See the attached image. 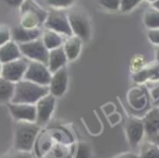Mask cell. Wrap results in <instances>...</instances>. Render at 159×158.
Returning <instances> with one entry per match:
<instances>
[{
  "mask_svg": "<svg viewBox=\"0 0 159 158\" xmlns=\"http://www.w3.org/2000/svg\"><path fill=\"white\" fill-rule=\"evenodd\" d=\"M143 22L148 30L159 29V10L152 7L147 9L144 13Z\"/></svg>",
  "mask_w": 159,
  "mask_h": 158,
  "instance_id": "cell-20",
  "label": "cell"
},
{
  "mask_svg": "<svg viewBox=\"0 0 159 158\" xmlns=\"http://www.w3.org/2000/svg\"><path fill=\"white\" fill-rule=\"evenodd\" d=\"M142 0H121L120 2V11L129 12L132 9H134Z\"/></svg>",
  "mask_w": 159,
  "mask_h": 158,
  "instance_id": "cell-27",
  "label": "cell"
},
{
  "mask_svg": "<svg viewBox=\"0 0 159 158\" xmlns=\"http://www.w3.org/2000/svg\"><path fill=\"white\" fill-rule=\"evenodd\" d=\"M16 84L0 77V101H10L13 97Z\"/></svg>",
  "mask_w": 159,
  "mask_h": 158,
  "instance_id": "cell-21",
  "label": "cell"
},
{
  "mask_svg": "<svg viewBox=\"0 0 159 158\" xmlns=\"http://www.w3.org/2000/svg\"><path fill=\"white\" fill-rule=\"evenodd\" d=\"M51 72L49 71L47 64L38 61L30 60L27 70L25 72L24 79L26 81H31L33 83L39 84L43 86H48L51 80Z\"/></svg>",
  "mask_w": 159,
  "mask_h": 158,
  "instance_id": "cell-8",
  "label": "cell"
},
{
  "mask_svg": "<svg viewBox=\"0 0 159 158\" xmlns=\"http://www.w3.org/2000/svg\"><path fill=\"white\" fill-rule=\"evenodd\" d=\"M10 114L18 121L36 122V106L31 104H8Z\"/></svg>",
  "mask_w": 159,
  "mask_h": 158,
  "instance_id": "cell-11",
  "label": "cell"
},
{
  "mask_svg": "<svg viewBox=\"0 0 159 158\" xmlns=\"http://www.w3.org/2000/svg\"><path fill=\"white\" fill-rule=\"evenodd\" d=\"M10 40H12L11 30L7 25L0 24V47L9 43Z\"/></svg>",
  "mask_w": 159,
  "mask_h": 158,
  "instance_id": "cell-26",
  "label": "cell"
},
{
  "mask_svg": "<svg viewBox=\"0 0 159 158\" xmlns=\"http://www.w3.org/2000/svg\"><path fill=\"white\" fill-rule=\"evenodd\" d=\"M150 142L155 143V144H157V145H158V146H159V132L156 134V135L154 136V137L150 138Z\"/></svg>",
  "mask_w": 159,
  "mask_h": 158,
  "instance_id": "cell-34",
  "label": "cell"
},
{
  "mask_svg": "<svg viewBox=\"0 0 159 158\" xmlns=\"http://www.w3.org/2000/svg\"><path fill=\"white\" fill-rule=\"evenodd\" d=\"M82 45L83 40L80 37L75 35H72L70 37H66V40L63 42V47L64 53L66 55L68 60H75L80 56V53L82 50Z\"/></svg>",
  "mask_w": 159,
  "mask_h": 158,
  "instance_id": "cell-18",
  "label": "cell"
},
{
  "mask_svg": "<svg viewBox=\"0 0 159 158\" xmlns=\"http://www.w3.org/2000/svg\"><path fill=\"white\" fill-rule=\"evenodd\" d=\"M147 37L150 40V43L156 46H159V29L155 30H148Z\"/></svg>",
  "mask_w": 159,
  "mask_h": 158,
  "instance_id": "cell-31",
  "label": "cell"
},
{
  "mask_svg": "<svg viewBox=\"0 0 159 158\" xmlns=\"http://www.w3.org/2000/svg\"><path fill=\"white\" fill-rule=\"evenodd\" d=\"M92 147L87 142H80L77 144L75 158H91Z\"/></svg>",
  "mask_w": 159,
  "mask_h": 158,
  "instance_id": "cell-23",
  "label": "cell"
},
{
  "mask_svg": "<svg viewBox=\"0 0 159 158\" xmlns=\"http://www.w3.org/2000/svg\"><path fill=\"white\" fill-rule=\"evenodd\" d=\"M112 158H139V154L132 153V151H126V153L119 154V155L115 156Z\"/></svg>",
  "mask_w": 159,
  "mask_h": 158,
  "instance_id": "cell-32",
  "label": "cell"
},
{
  "mask_svg": "<svg viewBox=\"0 0 159 158\" xmlns=\"http://www.w3.org/2000/svg\"><path fill=\"white\" fill-rule=\"evenodd\" d=\"M139 158H159V146L152 142H145L141 146Z\"/></svg>",
  "mask_w": 159,
  "mask_h": 158,
  "instance_id": "cell-22",
  "label": "cell"
},
{
  "mask_svg": "<svg viewBox=\"0 0 159 158\" xmlns=\"http://www.w3.org/2000/svg\"><path fill=\"white\" fill-rule=\"evenodd\" d=\"M155 59H156V62L159 63V46H156L155 48Z\"/></svg>",
  "mask_w": 159,
  "mask_h": 158,
  "instance_id": "cell-35",
  "label": "cell"
},
{
  "mask_svg": "<svg viewBox=\"0 0 159 158\" xmlns=\"http://www.w3.org/2000/svg\"><path fill=\"white\" fill-rule=\"evenodd\" d=\"M144 67H145V64H144V58L142 56H135L132 59V61H131V70L133 71V73L143 69Z\"/></svg>",
  "mask_w": 159,
  "mask_h": 158,
  "instance_id": "cell-30",
  "label": "cell"
},
{
  "mask_svg": "<svg viewBox=\"0 0 159 158\" xmlns=\"http://www.w3.org/2000/svg\"><path fill=\"white\" fill-rule=\"evenodd\" d=\"M129 105L134 110H143L148 104V95L146 91L141 86L131 88L126 95Z\"/></svg>",
  "mask_w": 159,
  "mask_h": 158,
  "instance_id": "cell-14",
  "label": "cell"
},
{
  "mask_svg": "<svg viewBox=\"0 0 159 158\" xmlns=\"http://www.w3.org/2000/svg\"><path fill=\"white\" fill-rule=\"evenodd\" d=\"M152 7L155 8V9L159 10V0H156L154 3H152Z\"/></svg>",
  "mask_w": 159,
  "mask_h": 158,
  "instance_id": "cell-36",
  "label": "cell"
},
{
  "mask_svg": "<svg viewBox=\"0 0 159 158\" xmlns=\"http://www.w3.org/2000/svg\"><path fill=\"white\" fill-rule=\"evenodd\" d=\"M146 1H148V2H152V3H154L156 0H146Z\"/></svg>",
  "mask_w": 159,
  "mask_h": 158,
  "instance_id": "cell-38",
  "label": "cell"
},
{
  "mask_svg": "<svg viewBox=\"0 0 159 158\" xmlns=\"http://www.w3.org/2000/svg\"><path fill=\"white\" fill-rule=\"evenodd\" d=\"M20 50L22 56H24L26 59L32 61H38L42 63L47 64L48 62V53L49 50L45 47L42 38L32 40L24 44H19Z\"/></svg>",
  "mask_w": 159,
  "mask_h": 158,
  "instance_id": "cell-6",
  "label": "cell"
},
{
  "mask_svg": "<svg viewBox=\"0 0 159 158\" xmlns=\"http://www.w3.org/2000/svg\"><path fill=\"white\" fill-rule=\"evenodd\" d=\"M11 37L12 40L16 44H24L32 40H38L42 37V31L39 29H25L21 26H14L11 30Z\"/></svg>",
  "mask_w": 159,
  "mask_h": 158,
  "instance_id": "cell-13",
  "label": "cell"
},
{
  "mask_svg": "<svg viewBox=\"0 0 159 158\" xmlns=\"http://www.w3.org/2000/svg\"><path fill=\"white\" fill-rule=\"evenodd\" d=\"M150 97L152 99V104L155 107H159V81L149 82L148 84Z\"/></svg>",
  "mask_w": 159,
  "mask_h": 158,
  "instance_id": "cell-25",
  "label": "cell"
},
{
  "mask_svg": "<svg viewBox=\"0 0 159 158\" xmlns=\"http://www.w3.org/2000/svg\"><path fill=\"white\" fill-rule=\"evenodd\" d=\"M46 2L50 6L52 9H66L71 8L74 5L75 0H46Z\"/></svg>",
  "mask_w": 159,
  "mask_h": 158,
  "instance_id": "cell-24",
  "label": "cell"
},
{
  "mask_svg": "<svg viewBox=\"0 0 159 158\" xmlns=\"http://www.w3.org/2000/svg\"><path fill=\"white\" fill-rule=\"evenodd\" d=\"M145 134L149 138L154 137L159 132V107H152L142 118Z\"/></svg>",
  "mask_w": 159,
  "mask_h": 158,
  "instance_id": "cell-15",
  "label": "cell"
},
{
  "mask_svg": "<svg viewBox=\"0 0 159 158\" xmlns=\"http://www.w3.org/2000/svg\"><path fill=\"white\" fill-rule=\"evenodd\" d=\"M45 27L51 31L57 32L60 35H64L66 37L72 36L70 23L68 19V12L62 9H52L49 10L47 13V19L44 23Z\"/></svg>",
  "mask_w": 159,
  "mask_h": 158,
  "instance_id": "cell-5",
  "label": "cell"
},
{
  "mask_svg": "<svg viewBox=\"0 0 159 158\" xmlns=\"http://www.w3.org/2000/svg\"><path fill=\"white\" fill-rule=\"evenodd\" d=\"M29 62L30 60H27L26 58L21 57L20 59L3 63L2 69H1V77L14 84L22 81L27 70Z\"/></svg>",
  "mask_w": 159,
  "mask_h": 158,
  "instance_id": "cell-7",
  "label": "cell"
},
{
  "mask_svg": "<svg viewBox=\"0 0 159 158\" xmlns=\"http://www.w3.org/2000/svg\"><path fill=\"white\" fill-rule=\"evenodd\" d=\"M40 38H42L45 47L48 50H52V49H56L58 47H61L64 42L63 38H62V35L48 29H45L42 32V37Z\"/></svg>",
  "mask_w": 159,
  "mask_h": 158,
  "instance_id": "cell-19",
  "label": "cell"
},
{
  "mask_svg": "<svg viewBox=\"0 0 159 158\" xmlns=\"http://www.w3.org/2000/svg\"><path fill=\"white\" fill-rule=\"evenodd\" d=\"M8 6L12 8H16V7H21L22 3L24 2V0H3Z\"/></svg>",
  "mask_w": 159,
  "mask_h": 158,
  "instance_id": "cell-33",
  "label": "cell"
},
{
  "mask_svg": "<svg viewBox=\"0 0 159 158\" xmlns=\"http://www.w3.org/2000/svg\"><path fill=\"white\" fill-rule=\"evenodd\" d=\"M68 81H69V74L68 70L66 67L59 69L52 73L51 75L50 83H49V93L53 95L55 97H60L66 93L68 88Z\"/></svg>",
  "mask_w": 159,
  "mask_h": 158,
  "instance_id": "cell-12",
  "label": "cell"
},
{
  "mask_svg": "<svg viewBox=\"0 0 159 158\" xmlns=\"http://www.w3.org/2000/svg\"><path fill=\"white\" fill-rule=\"evenodd\" d=\"M56 97L50 93L45 95L35 104L36 106V123L43 125L47 123L55 110Z\"/></svg>",
  "mask_w": 159,
  "mask_h": 158,
  "instance_id": "cell-9",
  "label": "cell"
},
{
  "mask_svg": "<svg viewBox=\"0 0 159 158\" xmlns=\"http://www.w3.org/2000/svg\"><path fill=\"white\" fill-rule=\"evenodd\" d=\"M49 94L48 86H43L31 81L22 80L16 83L14 94L10 103L13 104H31L35 105L42 97Z\"/></svg>",
  "mask_w": 159,
  "mask_h": 158,
  "instance_id": "cell-1",
  "label": "cell"
},
{
  "mask_svg": "<svg viewBox=\"0 0 159 158\" xmlns=\"http://www.w3.org/2000/svg\"><path fill=\"white\" fill-rule=\"evenodd\" d=\"M1 69H2V63L0 62V77H1Z\"/></svg>",
  "mask_w": 159,
  "mask_h": 158,
  "instance_id": "cell-37",
  "label": "cell"
},
{
  "mask_svg": "<svg viewBox=\"0 0 159 158\" xmlns=\"http://www.w3.org/2000/svg\"><path fill=\"white\" fill-rule=\"evenodd\" d=\"M68 19L73 35L80 37L83 42L89 40L92 35V26L89 16L86 12L81 8H72L68 12Z\"/></svg>",
  "mask_w": 159,
  "mask_h": 158,
  "instance_id": "cell-4",
  "label": "cell"
},
{
  "mask_svg": "<svg viewBox=\"0 0 159 158\" xmlns=\"http://www.w3.org/2000/svg\"><path fill=\"white\" fill-rule=\"evenodd\" d=\"M66 61H68V58H66V55L64 53V49L62 46L52 49V50H49L47 67H48L51 74L55 73L56 71H58L59 69L66 67Z\"/></svg>",
  "mask_w": 159,
  "mask_h": 158,
  "instance_id": "cell-16",
  "label": "cell"
},
{
  "mask_svg": "<svg viewBox=\"0 0 159 158\" xmlns=\"http://www.w3.org/2000/svg\"><path fill=\"white\" fill-rule=\"evenodd\" d=\"M0 158H34L30 151H14L9 154L1 156Z\"/></svg>",
  "mask_w": 159,
  "mask_h": 158,
  "instance_id": "cell-29",
  "label": "cell"
},
{
  "mask_svg": "<svg viewBox=\"0 0 159 158\" xmlns=\"http://www.w3.org/2000/svg\"><path fill=\"white\" fill-rule=\"evenodd\" d=\"M125 134L129 144L131 146L139 145L145 134L143 120L141 118H136V117H132L129 119L125 124Z\"/></svg>",
  "mask_w": 159,
  "mask_h": 158,
  "instance_id": "cell-10",
  "label": "cell"
},
{
  "mask_svg": "<svg viewBox=\"0 0 159 158\" xmlns=\"http://www.w3.org/2000/svg\"><path fill=\"white\" fill-rule=\"evenodd\" d=\"M40 130V125L36 122L18 121L14 133V148L16 151H31L36 142V136Z\"/></svg>",
  "mask_w": 159,
  "mask_h": 158,
  "instance_id": "cell-2",
  "label": "cell"
},
{
  "mask_svg": "<svg viewBox=\"0 0 159 158\" xmlns=\"http://www.w3.org/2000/svg\"><path fill=\"white\" fill-rule=\"evenodd\" d=\"M100 6L108 10H120V2L121 0H98Z\"/></svg>",
  "mask_w": 159,
  "mask_h": 158,
  "instance_id": "cell-28",
  "label": "cell"
},
{
  "mask_svg": "<svg viewBox=\"0 0 159 158\" xmlns=\"http://www.w3.org/2000/svg\"><path fill=\"white\" fill-rule=\"evenodd\" d=\"M21 57H22V53H21L20 47L13 40H10L9 43L0 47V62L2 64L20 59Z\"/></svg>",
  "mask_w": 159,
  "mask_h": 158,
  "instance_id": "cell-17",
  "label": "cell"
},
{
  "mask_svg": "<svg viewBox=\"0 0 159 158\" xmlns=\"http://www.w3.org/2000/svg\"><path fill=\"white\" fill-rule=\"evenodd\" d=\"M20 25L25 29H39L44 25L47 19V13L34 0H24L21 6Z\"/></svg>",
  "mask_w": 159,
  "mask_h": 158,
  "instance_id": "cell-3",
  "label": "cell"
}]
</instances>
